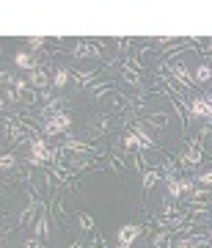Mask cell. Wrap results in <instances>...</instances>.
Returning a JSON list of instances; mask_svg holds the SVG:
<instances>
[{
  "mask_svg": "<svg viewBox=\"0 0 212 248\" xmlns=\"http://www.w3.org/2000/svg\"><path fill=\"white\" fill-rule=\"evenodd\" d=\"M204 135H207V130L201 133V138H204ZM201 138H196L193 146L182 155V163H187V166H198V163H201Z\"/></svg>",
  "mask_w": 212,
  "mask_h": 248,
  "instance_id": "52a82bcc",
  "label": "cell"
},
{
  "mask_svg": "<svg viewBox=\"0 0 212 248\" xmlns=\"http://www.w3.org/2000/svg\"><path fill=\"white\" fill-rule=\"evenodd\" d=\"M50 157H53V149L47 146L45 138H33V143H30V166H42Z\"/></svg>",
  "mask_w": 212,
  "mask_h": 248,
  "instance_id": "277c9868",
  "label": "cell"
},
{
  "mask_svg": "<svg viewBox=\"0 0 212 248\" xmlns=\"http://www.w3.org/2000/svg\"><path fill=\"white\" fill-rule=\"evenodd\" d=\"M3 171H9V169H14V155H9V152H3Z\"/></svg>",
  "mask_w": 212,
  "mask_h": 248,
  "instance_id": "44dd1931",
  "label": "cell"
},
{
  "mask_svg": "<svg viewBox=\"0 0 212 248\" xmlns=\"http://www.w3.org/2000/svg\"><path fill=\"white\" fill-rule=\"evenodd\" d=\"M77 221H80V229H83V232H91V229H94V221H91V215L77 213Z\"/></svg>",
  "mask_w": 212,
  "mask_h": 248,
  "instance_id": "e0dca14e",
  "label": "cell"
},
{
  "mask_svg": "<svg viewBox=\"0 0 212 248\" xmlns=\"http://www.w3.org/2000/svg\"><path fill=\"white\" fill-rule=\"evenodd\" d=\"M72 58H99V47L97 45H86V42H80V45H75V50H69Z\"/></svg>",
  "mask_w": 212,
  "mask_h": 248,
  "instance_id": "ba28073f",
  "label": "cell"
},
{
  "mask_svg": "<svg viewBox=\"0 0 212 248\" xmlns=\"http://www.w3.org/2000/svg\"><path fill=\"white\" fill-rule=\"evenodd\" d=\"M143 226L141 223H124V226H119V248H133V243L138 237H141Z\"/></svg>",
  "mask_w": 212,
  "mask_h": 248,
  "instance_id": "7a4b0ae2",
  "label": "cell"
},
{
  "mask_svg": "<svg viewBox=\"0 0 212 248\" xmlns=\"http://www.w3.org/2000/svg\"><path fill=\"white\" fill-rule=\"evenodd\" d=\"M190 113L196 116V119H207V124L212 122V102L204 97H193L190 99Z\"/></svg>",
  "mask_w": 212,
  "mask_h": 248,
  "instance_id": "5b68a950",
  "label": "cell"
},
{
  "mask_svg": "<svg viewBox=\"0 0 212 248\" xmlns=\"http://www.w3.org/2000/svg\"><path fill=\"white\" fill-rule=\"evenodd\" d=\"M42 45H45V39H42V36H33V39H28V47H30V50H39Z\"/></svg>",
  "mask_w": 212,
  "mask_h": 248,
  "instance_id": "7402d4cb",
  "label": "cell"
},
{
  "mask_svg": "<svg viewBox=\"0 0 212 248\" xmlns=\"http://www.w3.org/2000/svg\"><path fill=\"white\" fill-rule=\"evenodd\" d=\"M210 102H212V94H210Z\"/></svg>",
  "mask_w": 212,
  "mask_h": 248,
  "instance_id": "603a6c76",
  "label": "cell"
},
{
  "mask_svg": "<svg viewBox=\"0 0 212 248\" xmlns=\"http://www.w3.org/2000/svg\"><path fill=\"white\" fill-rule=\"evenodd\" d=\"M124 80L133 83V86H141V78H138V72H135L133 66H124Z\"/></svg>",
  "mask_w": 212,
  "mask_h": 248,
  "instance_id": "2e32d148",
  "label": "cell"
},
{
  "mask_svg": "<svg viewBox=\"0 0 212 248\" xmlns=\"http://www.w3.org/2000/svg\"><path fill=\"white\" fill-rule=\"evenodd\" d=\"M168 69H171V75H174V78L179 80V83H182V86H185V89H193V75H190V69H187L185 63H171V66H168Z\"/></svg>",
  "mask_w": 212,
  "mask_h": 248,
  "instance_id": "8992f818",
  "label": "cell"
},
{
  "mask_svg": "<svg viewBox=\"0 0 212 248\" xmlns=\"http://www.w3.org/2000/svg\"><path fill=\"white\" fill-rule=\"evenodd\" d=\"M160 179H163V171H146V174H143V193H149Z\"/></svg>",
  "mask_w": 212,
  "mask_h": 248,
  "instance_id": "7c38bea8",
  "label": "cell"
},
{
  "mask_svg": "<svg viewBox=\"0 0 212 248\" xmlns=\"http://www.w3.org/2000/svg\"><path fill=\"white\" fill-rule=\"evenodd\" d=\"M196 182H201L204 187H212V169L210 171H201V174L196 177Z\"/></svg>",
  "mask_w": 212,
  "mask_h": 248,
  "instance_id": "d6986e66",
  "label": "cell"
},
{
  "mask_svg": "<svg viewBox=\"0 0 212 248\" xmlns=\"http://www.w3.org/2000/svg\"><path fill=\"white\" fill-rule=\"evenodd\" d=\"M14 66H17V69L30 72L36 66V61H33V55L28 53V50H19V53H14Z\"/></svg>",
  "mask_w": 212,
  "mask_h": 248,
  "instance_id": "30bf717a",
  "label": "cell"
},
{
  "mask_svg": "<svg viewBox=\"0 0 212 248\" xmlns=\"http://www.w3.org/2000/svg\"><path fill=\"white\" fill-rule=\"evenodd\" d=\"M168 243H171V237H168V234H154V243H151V246H154V248H166Z\"/></svg>",
  "mask_w": 212,
  "mask_h": 248,
  "instance_id": "ffe728a7",
  "label": "cell"
},
{
  "mask_svg": "<svg viewBox=\"0 0 212 248\" xmlns=\"http://www.w3.org/2000/svg\"><path fill=\"white\" fill-rule=\"evenodd\" d=\"M72 124V116L66 110H55L53 116L45 119V135H58V133H66Z\"/></svg>",
  "mask_w": 212,
  "mask_h": 248,
  "instance_id": "6da1fadb",
  "label": "cell"
},
{
  "mask_svg": "<svg viewBox=\"0 0 212 248\" xmlns=\"http://www.w3.org/2000/svg\"><path fill=\"white\" fill-rule=\"evenodd\" d=\"M47 234V215H39V221H36V237H45Z\"/></svg>",
  "mask_w": 212,
  "mask_h": 248,
  "instance_id": "ac0fdd59",
  "label": "cell"
},
{
  "mask_svg": "<svg viewBox=\"0 0 212 248\" xmlns=\"http://www.w3.org/2000/svg\"><path fill=\"white\" fill-rule=\"evenodd\" d=\"M69 152H94V146H89L86 141H66L63 143Z\"/></svg>",
  "mask_w": 212,
  "mask_h": 248,
  "instance_id": "5bb4252c",
  "label": "cell"
},
{
  "mask_svg": "<svg viewBox=\"0 0 212 248\" xmlns=\"http://www.w3.org/2000/svg\"><path fill=\"white\" fill-rule=\"evenodd\" d=\"M66 83H69V69L58 66V69H55V78H53V86L58 91H63V89H66Z\"/></svg>",
  "mask_w": 212,
  "mask_h": 248,
  "instance_id": "4fadbf2b",
  "label": "cell"
},
{
  "mask_svg": "<svg viewBox=\"0 0 212 248\" xmlns=\"http://www.w3.org/2000/svg\"><path fill=\"white\" fill-rule=\"evenodd\" d=\"M168 196L171 199H179V196H187V193H193L196 190V185L190 182V179H179V177H174V174H168Z\"/></svg>",
  "mask_w": 212,
  "mask_h": 248,
  "instance_id": "3957f363",
  "label": "cell"
},
{
  "mask_svg": "<svg viewBox=\"0 0 212 248\" xmlns=\"http://www.w3.org/2000/svg\"><path fill=\"white\" fill-rule=\"evenodd\" d=\"M28 80H30V86H36V89H45L47 83H50V78H47V72L36 63L33 69L28 72Z\"/></svg>",
  "mask_w": 212,
  "mask_h": 248,
  "instance_id": "9c48e42d",
  "label": "cell"
},
{
  "mask_svg": "<svg viewBox=\"0 0 212 248\" xmlns=\"http://www.w3.org/2000/svg\"><path fill=\"white\" fill-rule=\"evenodd\" d=\"M204 246V240H177V243H174V248H201Z\"/></svg>",
  "mask_w": 212,
  "mask_h": 248,
  "instance_id": "9a60e30c",
  "label": "cell"
},
{
  "mask_svg": "<svg viewBox=\"0 0 212 248\" xmlns=\"http://www.w3.org/2000/svg\"><path fill=\"white\" fill-rule=\"evenodd\" d=\"M193 80L198 83V86L212 83V66H210V63H198V66L193 69Z\"/></svg>",
  "mask_w": 212,
  "mask_h": 248,
  "instance_id": "8fae6325",
  "label": "cell"
}]
</instances>
